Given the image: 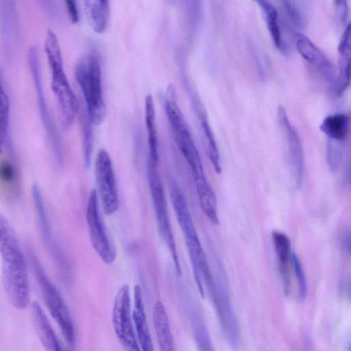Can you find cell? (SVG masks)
Wrapping results in <instances>:
<instances>
[{
  "instance_id": "6da1fadb",
  "label": "cell",
  "mask_w": 351,
  "mask_h": 351,
  "mask_svg": "<svg viewBox=\"0 0 351 351\" xmlns=\"http://www.w3.org/2000/svg\"><path fill=\"white\" fill-rule=\"evenodd\" d=\"M0 254L3 282L9 300L16 308L25 309L30 302L28 259L14 228L1 213Z\"/></svg>"
},
{
  "instance_id": "7a4b0ae2",
  "label": "cell",
  "mask_w": 351,
  "mask_h": 351,
  "mask_svg": "<svg viewBox=\"0 0 351 351\" xmlns=\"http://www.w3.org/2000/svg\"><path fill=\"white\" fill-rule=\"evenodd\" d=\"M170 195L176 219L189 252L194 278L199 291L204 298V285L209 283L214 276L197 234L186 199L176 183L171 184Z\"/></svg>"
},
{
  "instance_id": "3957f363",
  "label": "cell",
  "mask_w": 351,
  "mask_h": 351,
  "mask_svg": "<svg viewBox=\"0 0 351 351\" xmlns=\"http://www.w3.org/2000/svg\"><path fill=\"white\" fill-rule=\"evenodd\" d=\"M45 51L50 68L51 89L56 99L59 119L62 127L66 129L73 122L78 104L64 69L58 38L51 30L47 34Z\"/></svg>"
},
{
  "instance_id": "277c9868",
  "label": "cell",
  "mask_w": 351,
  "mask_h": 351,
  "mask_svg": "<svg viewBox=\"0 0 351 351\" xmlns=\"http://www.w3.org/2000/svg\"><path fill=\"white\" fill-rule=\"evenodd\" d=\"M26 250L28 262L34 274L45 304L66 342L73 346L75 343V332L69 307L58 288L49 278L32 246L29 245Z\"/></svg>"
},
{
  "instance_id": "5b68a950",
  "label": "cell",
  "mask_w": 351,
  "mask_h": 351,
  "mask_svg": "<svg viewBox=\"0 0 351 351\" xmlns=\"http://www.w3.org/2000/svg\"><path fill=\"white\" fill-rule=\"evenodd\" d=\"M75 75L86 105V114L93 125H99L106 116L104 100L100 61L94 53L81 57L75 68Z\"/></svg>"
},
{
  "instance_id": "8992f818",
  "label": "cell",
  "mask_w": 351,
  "mask_h": 351,
  "mask_svg": "<svg viewBox=\"0 0 351 351\" xmlns=\"http://www.w3.org/2000/svg\"><path fill=\"white\" fill-rule=\"evenodd\" d=\"M147 177L151 197L161 238L167 247L173 261L176 273L181 276L182 269L169 219L165 193L158 171V164L147 162Z\"/></svg>"
},
{
  "instance_id": "52a82bcc",
  "label": "cell",
  "mask_w": 351,
  "mask_h": 351,
  "mask_svg": "<svg viewBox=\"0 0 351 351\" xmlns=\"http://www.w3.org/2000/svg\"><path fill=\"white\" fill-rule=\"evenodd\" d=\"M40 60L37 48L35 47H31L28 53V64L34 81L42 123L51 145L56 160L59 164H62L63 160L62 141L46 102L43 88Z\"/></svg>"
},
{
  "instance_id": "ba28073f",
  "label": "cell",
  "mask_w": 351,
  "mask_h": 351,
  "mask_svg": "<svg viewBox=\"0 0 351 351\" xmlns=\"http://www.w3.org/2000/svg\"><path fill=\"white\" fill-rule=\"evenodd\" d=\"M112 321L115 335L125 351H141L136 339L128 285L118 289L113 304Z\"/></svg>"
},
{
  "instance_id": "9c48e42d",
  "label": "cell",
  "mask_w": 351,
  "mask_h": 351,
  "mask_svg": "<svg viewBox=\"0 0 351 351\" xmlns=\"http://www.w3.org/2000/svg\"><path fill=\"white\" fill-rule=\"evenodd\" d=\"M86 219L92 245L106 264H111L117 258V251L107 234L100 215L98 193L93 189L89 194Z\"/></svg>"
},
{
  "instance_id": "30bf717a",
  "label": "cell",
  "mask_w": 351,
  "mask_h": 351,
  "mask_svg": "<svg viewBox=\"0 0 351 351\" xmlns=\"http://www.w3.org/2000/svg\"><path fill=\"white\" fill-rule=\"evenodd\" d=\"M97 191L104 213L111 215L119 208V199L112 160L108 152L101 149L95 162Z\"/></svg>"
},
{
  "instance_id": "8fae6325",
  "label": "cell",
  "mask_w": 351,
  "mask_h": 351,
  "mask_svg": "<svg viewBox=\"0 0 351 351\" xmlns=\"http://www.w3.org/2000/svg\"><path fill=\"white\" fill-rule=\"evenodd\" d=\"M195 182L200 206L207 218L215 225L219 223L215 193L204 173L202 160L197 152L184 157Z\"/></svg>"
},
{
  "instance_id": "7c38bea8",
  "label": "cell",
  "mask_w": 351,
  "mask_h": 351,
  "mask_svg": "<svg viewBox=\"0 0 351 351\" xmlns=\"http://www.w3.org/2000/svg\"><path fill=\"white\" fill-rule=\"evenodd\" d=\"M32 197L43 243L53 260L60 268V265L62 264L61 261H62V252L53 236L43 193L39 186L36 184L32 187Z\"/></svg>"
},
{
  "instance_id": "4fadbf2b",
  "label": "cell",
  "mask_w": 351,
  "mask_h": 351,
  "mask_svg": "<svg viewBox=\"0 0 351 351\" xmlns=\"http://www.w3.org/2000/svg\"><path fill=\"white\" fill-rule=\"evenodd\" d=\"M278 118L287 136L293 178L295 183L300 185L302 180L304 169L301 141L295 129L290 123L285 108L281 106L278 109Z\"/></svg>"
},
{
  "instance_id": "5bb4252c",
  "label": "cell",
  "mask_w": 351,
  "mask_h": 351,
  "mask_svg": "<svg viewBox=\"0 0 351 351\" xmlns=\"http://www.w3.org/2000/svg\"><path fill=\"white\" fill-rule=\"evenodd\" d=\"M295 44L301 56L322 75L328 80L333 78L335 69L332 64L306 36L302 33L296 34Z\"/></svg>"
},
{
  "instance_id": "9a60e30c",
  "label": "cell",
  "mask_w": 351,
  "mask_h": 351,
  "mask_svg": "<svg viewBox=\"0 0 351 351\" xmlns=\"http://www.w3.org/2000/svg\"><path fill=\"white\" fill-rule=\"evenodd\" d=\"M134 330L141 351H154L148 322L145 310L141 287L134 288V309L132 311Z\"/></svg>"
},
{
  "instance_id": "2e32d148",
  "label": "cell",
  "mask_w": 351,
  "mask_h": 351,
  "mask_svg": "<svg viewBox=\"0 0 351 351\" xmlns=\"http://www.w3.org/2000/svg\"><path fill=\"white\" fill-rule=\"evenodd\" d=\"M271 239L277 259L278 271L281 279L283 290L288 294L291 286L290 265H291L292 251L291 241L288 236L282 232L274 230Z\"/></svg>"
},
{
  "instance_id": "e0dca14e",
  "label": "cell",
  "mask_w": 351,
  "mask_h": 351,
  "mask_svg": "<svg viewBox=\"0 0 351 351\" xmlns=\"http://www.w3.org/2000/svg\"><path fill=\"white\" fill-rule=\"evenodd\" d=\"M32 318L36 334L47 351H68L61 343L39 303L31 304Z\"/></svg>"
},
{
  "instance_id": "ac0fdd59",
  "label": "cell",
  "mask_w": 351,
  "mask_h": 351,
  "mask_svg": "<svg viewBox=\"0 0 351 351\" xmlns=\"http://www.w3.org/2000/svg\"><path fill=\"white\" fill-rule=\"evenodd\" d=\"M153 324L160 351H176L168 314L159 300L154 306Z\"/></svg>"
},
{
  "instance_id": "d6986e66",
  "label": "cell",
  "mask_w": 351,
  "mask_h": 351,
  "mask_svg": "<svg viewBox=\"0 0 351 351\" xmlns=\"http://www.w3.org/2000/svg\"><path fill=\"white\" fill-rule=\"evenodd\" d=\"M145 115L148 143L147 162L158 164V140L156 126V112L154 102L152 95H148L145 97Z\"/></svg>"
},
{
  "instance_id": "ffe728a7",
  "label": "cell",
  "mask_w": 351,
  "mask_h": 351,
  "mask_svg": "<svg viewBox=\"0 0 351 351\" xmlns=\"http://www.w3.org/2000/svg\"><path fill=\"white\" fill-rule=\"evenodd\" d=\"M88 23L93 31L98 34L106 29L110 6L106 0H88L84 1Z\"/></svg>"
},
{
  "instance_id": "44dd1931",
  "label": "cell",
  "mask_w": 351,
  "mask_h": 351,
  "mask_svg": "<svg viewBox=\"0 0 351 351\" xmlns=\"http://www.w3.org/2000/svg\"><path fill=\"white\" fill-rule=\"evenodd\" d=\"M338 93L341 94L350 84V24H348L341 36L339 47Z\"/></svg>"
},
{
  "instance_id": "7402d4cb",
  "label": "cell",
  "mask_w": 351,
  "mask_h": 351,
  "mask_svg": "<svg viewBox=\"0 0 351 351\" xmlns=\"http://www.w3.org/2000/svg\"><path fill=\"white\" fill-rule=\"evenodd\" d=\"M189 319L198 351H215L206 324L200 311L196 306L191 309Z\"/></svg>"
},
{
  "instance_id": "603a6c76",
  "label": "cell",
  "mask_w": 351,
  "mask_h": 351,
  "mask_svg": "<svg viewBox=\"0 0 351 351\" xmlns=\"http://www.w3.org/2000/svg\"><path fill=\"white\" fill-rule=\"evenodd\" d=\"M319 128L332 140H344L350 130V117L345 113L328 115L323 120Z\"/></svg>"
},
{
  "instance_id": "cb8c5ba5",
  "label": "cell",
  "mask_w": 351,
  "mask_h": 351,
  "mask_svg": "<svg viewBox=\"0 0 351 351\" xmlns=\"http://www.w3.org/2000/svg\"><path fill=\"white\" fill-rule=\"evenodd\" d=\"M257 3L265 14L267 26L274 45L277 48L281 49L282 40L278 24V10L270 1L262 0L258 1Z\"/></svg>"
},
{
  "instance_id": "d4e9b609",
  "label": "cell",
  "mask_w": 351,
  "mask_h": 351,
  "mask_svg": "<svg viewBox=\"0 0 351 351\" xmlns=\"http://www.w3.org/2000/svg\"><path fill=\"white\" fill-rule=\"evenodd\" d=\"M201 124L205 138L206 150L209 160L217 173L221 172L219 154L216 142L207 120L201 117Z\"/></svg>"
},
{
  "instance_id": "484cf974",
  "label": "cell",
  "mask_w": 351,
  "mask_h": 351,
  "mask_svg": "<svg viewBox=\"0 0 351 351\" xmlns=\"http://www.w3.org/2000/svg\"><path fill=\"white\" fill-rule=\"evenodd\" d=\"M10 124V104L8 95L0 81V148L6 144Z\"/></svg>"
},
{
  "instance_id": "4316f807",
  "label": "cell",
  "mask_w": 351,
  "mask_h": 351,
  "mask_svg": "<svg viewBox=\"0 0 351 351\" xmlns=\"http://www.w3.org/2000/svg\"><path fill=\"white\" fill-rule=\"evenodd\" d=\"M82 123L84 162L85 167L88 168L93 150V124L90 123L86 113L83 114Z\"/></svg>"
},
{
  "instance_id": "83f0119b",
  "label": "cell",
  "mask_w": 351,
  "mask_h": 351,
  "mask_svg": "<svg viewBox=\"0 0 351 351\" xmlns=\"http://www.w3.org/2000/svg\"><path fill=\"white\" fill-rule=\"evenodd\" d=\"M291 265L298 282V295L300 299L303 300L307 293L306 278L300 260L294 252H292Z\"/></svg>"
},
{
  "instance_id": "f1b7e54d",
  "label": "cell",
  "mask_w": 351,
  "mask_h": 351,
  "mask_svg": "<svg viewBox=\"0 0 351 351\" xmlns=\"http://www.w3.org/2000/svg\"><path fill=\"white\" fill-rule=\"evenodd\" d=\"M341 154L339 150L332 146L329 147L328 151V163L330 171L336 173L338 171L340 166Z\"/></svg>"
},
{
  "instance_id": "f546056e",
  "label": "cell",
  "mask_w": 351,
  "mask_h": 351,
  "mask_svg": "<svg viewBox=\"0 0 351 351\" xmlns=\"http://www.w3.org/2000/svg\"><path fill=\"white\" fill-rule=\"evenodd\" d=\"M16 170L8 163L3 162L0 165V178L5 181L12 182L16 178Z\"/></svg>"
},
{
  "instance_id": "4dcf8cb0",
  "label": "cell",
  "mask_w": 351,
  "mask_h": 351,
  "mask_svg": "<svg viewBox=\"0 0 351 351\" xmlns=\"http://www.w3.org/2000/svg\"><path fill=\"white\" fill-rule=\"evenodd\" d=\"M68 14L71 21L73 23H76L79 21V11L75 1H65Z\"/></svg>"
},
{
  "instance_id": "1f68e13d",
  "label": "cell",
  "mask_w": 351,
  "mask_h": 351,
  "mask_svg": "<svg viewBox=\"0 0 351 351\" xmlns=\"http://www.w3.org/2000/svg\"><path fill=\"white\" fill-rule=\"evenodd\" d=\"M342 245L348 255L350 253V230H345L342 236Z\"/></svg>"
},
{
  "instance_id": "d6a6232c",
  "label": "cell",
  "mask_w": 351,
  "mask_h": 351,
  "mask_svg": "<svg viewBox=\"0 0 351 351\" xmlns=\"http://www.w3.org/2000/svg\"><path fill=\"white\" fill-rule=\"evenodd\" d=\"M302 351H312L311 344L308 339H306V341H304Z\"/></svg>"
}]
</instances>
